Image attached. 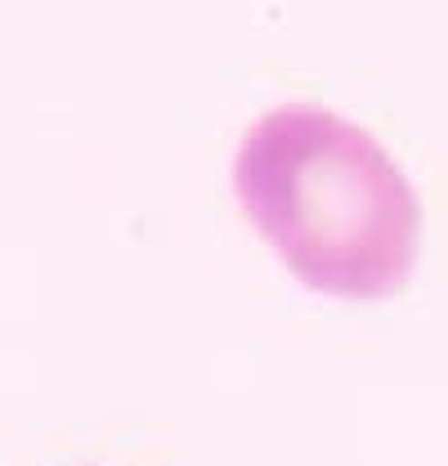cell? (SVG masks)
Segmentation results:
<instances>
[{"label": "cell", "mask_w": 448, "mask_h": 466, "mask_svg": "<svg viewBox=\"0 0 448 466\" xmlns=\"http://www.w3.org/2000/svg\"><path fill=\"white\" fill-rule=\"evenodd\" d=\"M233 188L256 233L314 291L382 300L408 283L422 207L391 153L354 121L287 104L238 148Z\"/></svg>", "instance_id": "obj_1"}]
</instances>
